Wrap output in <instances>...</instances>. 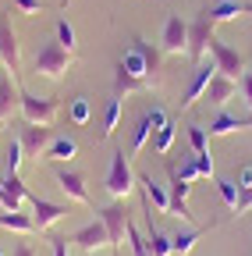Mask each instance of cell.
I'll return each mask as SVG.
<instances>
[{
  "mask_svg": "<svg viewBox=\"0 0 252 256\" xmlns=\"http://www.w3.org/2000/svg\"><path fill=\"white\" fill-rule=\"evenodd\" d=\"M160 54H164L160 46H153V43H146V40H135L128 50H124L121 68L128 72L132 78L153 86V82H156V72H160Z\"/></svg>",
  "mask_w": 252,
  "mask_h": 256,
  "instance_id": "1",
  "label": "cell"
},
{
  "mask_svg": "<svg viewBox=\"0 0 252 256\" xmlns=\"http://www.w3.org/2000/svg\"><path fill=\"white\" fill-rule=\"evenodd\" d=\"M71 64H75V54H71V50H64L57 40H46V43L39 46L36 60H32V72L43 75V78H60Z\"/></svg>",
  "mask_w": 252,
  "mask_h": 256,
  "instance_id": "2",
  "label": "cell"
},
{
  "mask_svg": "<svg viewBox=\"0 0 252 256\" xmlns=\"http://www.w3.org/2000/svg\"><path fill=\"white\" fill-rule=\"evenodd\" d=\"M107 196L110 200H124L135 188V171H132V156H124V150H114L110 156V171H107Z\"/></svg>",
  "mask_w": 252,
  "mask_h": 256,
  "instance_id": "3",
  "label": "cell"
},
{
  "mask_svg": "<svg viewBox=\"0 0 252 256\" xmlns=\"http://www.w3.org/2000/svg\"><path fill=\"white\" fill-rule=\"evenodd\" d=\"M57 107H60V100L57 96H36V92H25L21 89V118L28 121V124H50L53 121V114H57Z\"/></svg>",
  "mask_w": 252,
  "mask_h": 256,
  "instance_id": "4",
  "label": "cell"
},
{
  "mask_svg": "<svg viewBox=\"0 0 252 256\" xmlns=\"http://www.w3.org/2000/svg\"><path fill=\"white\" fill-rule=\"evenodd\" d=\"M210 57H213V64H217V75H224V78H235V82L245 75V57H242L235 46L220 43L217 36L210 40Z\"/></svg>",
  "mask_w": 252,
  "mask_h": 256,
  "instance_id": "5",
  "label": "cell"
},
{
  "mask_svg": "<svg viewBox=\"0 0 252 256\" xmlns=\"http://www.w3.org/2000/svg\"><path fill=\"white\" fill-rule=\"evenodd\" d=\"M160 50L164 54H188V22L181 14H167L160 32Z\"/></svg>",
  "mask_w": 252,
  "mask_h": 256,
  "instance_id": "6",
  "label": "cell"
},
{
  "mask_svg": "<svg viewBox=\"0 0 252 256\" xmlns=\"http://www.w3.org/2000/svg\"><path fill=\"white\" fill-rule=\"evenodd\" d=\"M167 174H171V210L167 214L192 224V210H188V192H192V182H185L174 164H167Z\"/></svg>",
  "mask_w": 252,
  "mask_h": 256,
  "instance_id": "7",
  "label": "cell"
},
{
  "mask_svg": "<svg viewBox=\"0 0 252 256\" xmlns=\"http://www.w3.org/2000/svg\"><path fill=\"white\" fill-rule=\"evenodd\" d=\"M100 220L107 224V235H110V246L117 249L121 242H124V235H128V210H124V203L121 200H114L107 210H100Z\"/></svg>",
  "mask_w": 252,
  "mask_h": 256,
  "instance_id": "8",
  "label": "cell"
},
{
  "mask_svg": "<svg viewBox=\"0 0 252 256\" xmlns=\"http://www.w3.org/2000/svg\"><path fill=\"white\" fill-rule=\"evenodd\" d=\"M213 75H217V64H213V57L196 64V72H192V82H188V89H185V100H181V110H188V107H192L196 100H203V92H206V86L213 82Z\"/></svg>",
  "mask_w": 252,
  "mask_h": 256,
  "instance_id": "9",
  "label": "cell"
},
{
  "mask_svg": "<svg viewBox=\"0 0 252 256\" xmlns=\"http://www.w3.org/2000/svg\"><path fill=\"white\" fill-rule=\"evenodd\" d=\"M53 139H57V136H53L50 124H28V121H25V128H21V136H18L25 156H39V153H46V146H50Z\"/></svg>",
  "mask_w": 252,
  "mask_h": 256,
  "instance_id": "10",
  "label": "cell"
},
{
  "mask_svg": "<svg viewBox=\"0 0 252 256\" xmlns=\"http://www.w3.org/2000/svg\"><path fill=\"white\" fill-rule=\"evenodd\" d=\"M210 40H213V22L206 14H199L196 22H188V57H192L196 64L210 50Z\"/></svg>",
  "mask_w": 252,
  "mask_h": 256,
  "instance_id": "11",
  "label": "cell"
},
{
  "mask_svg": "<svg viewBox=\"0 0 252 256\" xmlns=\"http://www.w3.org/2000/svg\"><path fill=\"white\" fill-rule=\"evenodd\" d=\"M0 60H4V68H7L11 75H18V68H21L18 36H14V28H11V18H7V14H0Z\"/></svg>",
  "mask_w": 252,
  "mask_h": 256,
  "instance_id": "12",
  "label": "cell"
},
{
  "mask_svg": "<svg viewBox=\"0 0 252 256\" xmlns=\"http://www.w3.org/2000/svg\"><path fill=\"white\" fill-rule=\"evenodd\" d=\"M53 178H57V185L64 188V196H68L71 203H82V206H89V188H85V178H82L78 171H68L64 164H57Z\"/></svg>",
  "mask_w": 252,
  "mask_h": 256,
  "instance_id": "13",
  "label": "cell"
},
{
  "mask_svg": "<svg viewBox=\"0 0 252 256\" xmlns=\"http://www.w3.org/2000/svg\"><path fill=\"white\" fill-rule=\"evenodd\" d=\"M28 188L18 174H0V206L4 210H21V203H28Z\"/></svg>",
  "mask_w": 252,
  "mask_h": 256,
  "instance_id": "14",
  "label": "cell"
},
{
  "mask_svg": "<svg viewBox=\"0 0 252 256\" xmlns=\"http://www.w3.org/2000/svg\"><path fill=\"white\" fill-rule=\"evenodd\" d=\"M71 242L78 246V249H85V252H92V249H100V246H110V235H107V224L96 217V220H89L85 228H78L75 235H71Z\"/></svg>",
  "mask_w": 252,
  "mask_h": 256,
  "instance_id": "15",
  "label": "cell"
},
{
  "mask_svg": "<svg viewBox=\"0 0 252 256\" xmlns=\"http://www.w3.org/2000/svg\"><path fill=\"white\" fill-rule=\"evenodd\" d=\"M18 107H21V86H18V75L4 72V75H0V121L11 118Z\"/></svg>",
  "mask_w": 252,
  "mask_h": 256,
  "instance_id": "16",
  "label": "cell"
},
{
  "mask_svg": "<svg viewBox=\"0 0 252 256\" xmlns=\"http://www.w3.org/2000/svg\"><path fill=\"white\" fill-rule=\"evenodd\" d=\"M245 128H252V114H231V110H220L210 128H206V136H231V132H245Z\"/></svg>",
  "mask_w": 252,
  "mask_h": 256,
  "instance_id": "17",
  "label": "cell"
},
{
  "mask_svg": "<svg viewBox=\"0 0 252 256\" xmlns=\"http://www.w3.org/2000/svg\"><path fill=\"white\" fill-rule=\"evenodd\" d=\"M28 203H32V220H36V232H46L50 224H57L60 217L68 214V206H60V203H50V200H39V196H32Z\"/></svg>",
  "mask_w": 252,
  "mask_h": 256,
  "instance_id": "18",
  "label": "cell"
},
{
  "mask_svg": "<svg viewBox=\"0 0 252 256\" xmlns=\"http://www.w3.org/2000/svg\"><path fill=\"white\" fill-rule=\"evenodd\" d=\"M203 14H206L213 25H217V22H235L238 14H252V4H245V0H217V4L206 8Z\"/></svg>",
  "mask_w": 252,
  "mask_h": 256,
  "instance_id": "19",
  "label": "cell"
},
{
  "mask_svg": "<svg viewBox=\"0 0 252 256\" xmlns=\"http://www.w3.org/2000/svg\"><path fill=\"white\" fill-rule=\"evenodd\" d=\"M235 92H238V82H235V78L213 75V82H210V86H206V92H203V100H206L210 107H224Z\"/></svg>",
  "mask_w": 252,
  "mask_h": 256,
  "instance_id": "20",
  "label": "cell"
},
{
  "mask_svg": "<svg viewBox=\"0 0 252 256\" xmlns=\"http://www.w3.org/2000/svg\"><path fill=\"white\" fill-rule=\"evenodd\" d=\"M142 203H146V214H149V200H142ZM146 238H149V249H153V256H171V252H174V242H171V235H164V232L153 224V214L146 217Z\"/></svg>",
  "mask_w": 252,
  "mask_h": 256,
  "instance_id": "21",
  "label": "cell"
},
{
  "mask_svg": "<svg viewBox=\"0 0 252 256\" xmlns=\"http://www.w3.org/2000/svg\"><path fill=\"white\" fill-rule=\"evenodd\" d=\"M0 228H4V232H18V235H32L36 220L28 214H21V210H4V206H0Z\"/></svg>",
  "mask_w": 252,
  "mask_h": 256,
  "instance_id": "22",
  "label": "cell"
},
{
  "mask_svg": "<svg viewBox=\"0 0 252 256\" xmlns=\"http://www.w3.org/2000/svg\"><path fill=\"white\" fill-rule=\"evenodd\" d=\"M46 160H53V164H68V160H75L78 156V142L71 139V136H57L50 146H46V153H43Z\"/></svg>",
  "mask_w": 252,
  "mask_h": 256,
  "instance_id": "23",
  "label": "cell"
},
{
  "mask_svg": "<svg viewBox=\"0 0 252 256\" xmlns=\"http://www.w3.org/2000/svg\"><path fill=\"white\" fill-rule=\"evenodd\" d=\"M139 182H142V188H146V200L160 210V214H167V210H171V192H167L160 182H153V174H139Z\"/></svg>",
  "mask_w": 252,
  "mask_h": 256,
  "instance_id": "24",
  "label": "cell"
},
{
  "mask_svg": "<svg viewBox=\"0 0 252 256\" xmlns=\"http://www.w3.org/2000/svg\"><path fill=\"white\" fill-rule=\"evenodd\" d=\"M153 121H149V110H142L139 114V121H135V132H132V156H139L142 150H146V142L153 139Z\"/></svg>",
  "mask_w": 252,
  "mask_h": 256,
  "instance_id": "25",
  "label": "cell"
},
{
  "mask_svg": "<svg viewBox=\"0 0 252 256\" xmlns=\"http://www.w3.org/2000/svg\"><path fill=\"white\" fill-rule=\"evenodd\" d=\"M174 136H178V124L167 118V121L153 132V150L160 153V156H167V153H171V146H174Z\"/></svg>",
  "mask_w": 252,
  "mask_h": 256,
  "instance_id": "26",
  "label": "cell"
},
{
  "mask_svg": "<svg viewBox=\"0 0 252 256\" xmlns=\"http://www.w3.org/2000/svg\"><path fill=\"white\" fill-rule=\"evenodd\" d=\"M68 121L75 128H82V124L92 121V100H89V96H75V100L68 104Z\"/></svg>",
  "mask_w": 252,
  "mask_h": 256,
  "instance_id": "27",
  "label": "cell"
},
{
  "mask_svg": "<svg viewBox=\"0 0 252 256\" xmlns=\"http://www.w3.org/2000/svg\"><path fill=\"white\" fill-rule=\"evenodd\" d=\"M142 89H149V86L139 82V78H132V75L117 64V72H114V96H128V92H142Z\"/></svg>",
  "mask_w": 252,
  "mask_h": 256,
  "instance_id": "28",
  "label": "cell"
},
{
  "mask_svg": "<svg viewBox=\"0 0 252 256\" xmlns=\"http://www.w3.org/2000/svg\"><path fill=\"white\" fill-rule=\"evenodd\" d=\"M217 192H220V200H224L228 210H238V200H242V188L235 178H217Z\"/></svg>",
  "mask_w": 252,
  "mask_h": 256,
  "instance_id": "29",
  "label": "cell"
},
{
  "mask_svg": "<svg viewBox=\"0 0 252 256\" xmlns=\"http://www.w3.org/2000/svg\"><path fill=\"white\" fill-rule=\"evenodd\" d=\"M117 121H121V96L107 100V114H103V128H100V139H110V136H114Z\"/></svg>",
  "mask_w": 252,
  "mask_h": 256,
  "instance_id": "30",
  "label": "cell"
},
{
  "mask_svg": "<svg viewBox=\"0 0 252 256\" xmlns=\"http://www.w3.org/2000/svg\"><path fill=\"white\" fill-rule=\"evenodd\" d=\"M199 235H203V228H188V232H178V235H171V242H174V252H181V256H188L196 249V242H199Z\"/></svg>",
  "mask_w": 252,
  "mask_h": 256,
  "instance_id": "31",
  "label": "cell"
},
{
  "mask_svg": "<svg viewBox=\"0 0 252 256\" xmlns=\"http://www.w3.org/2000/svg\"><path fill=\"white\" fill-rule=\"evenodd\" d=\"M57 43L64 46V50H71V54H75V46H78V36H75V25H71L68 18H57Z\"/></svg>",
  "mask_w": 252,
  "mask_h": 256,
  "instance_id": "32",
  "label": "cell"
},
{
  "mask_svg": "<svg viewBox=\"0 0 252 256\" xmlns=\"http://www.w3.org/2000/svg\"><path fill=\"white\" fill-rule=\"evenodd\" d=\"M188 146H192V153H196V156H206V153H210L206 128H203V124H188Z\"/></svg>",
  "mask_w": 252,
  "mask_h": 256,
  "instance_id": "33",
  "label": "cell"
},
{
  "mask_svg": "<svg viewBox=\"0 0 252 256\" xmlns=\"http://www.w3.org/2000/svg\"><path fill=\"white\" fill-rule=\"evenodd\" d=\"M21 160H25V150H21V142H18V139H11V146H7V156H4V174H18Z\"/></svg>",
  "mask_w": 252,
  "mask_h": 256,
  "instance_id": "34",
  "label": "cell"
},
{
  "mask_svg": "<svg viewBox=\"0 0 252 256\" xmlns=\"http://www.w3.org/2000/svg\"><path fill=\"white\" fill-rule=\"evenodd\" d=\"M128 242H132V252H135V256H153V249H149V238H146V235L135 228L132 220H128Z\"/></svg>",
  "mask_w": 252,
  "mask_h": 256,
  "instance_id": "35",
  "label": "cell"
},
{
  "mask_svg": "<svg viewBox=\"0 0 252 256\" xmlns=\"http://www.w3.org/2000/svg\"><path fill=\"white\" fill-rule=\"evenodd\" d=\"M11 4H14V11H18V14H25V18L43 14V0H11Z\"/></svg>",
  "mask_w": 252,
  "mask_h": 256,
  "instance_id": "36",
  "label": "cell"
},
{
  "mask_svg": "<svg viewBox=\"0 0 252 256\" xmlns=\"http://www.w3.org/2000/svg\"><path fill=\"white\" fill-rule=\"evenodd\" d=\"M178 174H181L185 182H196V178H199V168H196V153L188 156V160H181V168H178Z\"/></svg>",
  "mask_w": 252,
  "mask_h": 256,
  "instance_id": "37",
  "label": "cell"
},
{
  "mask_svg": "<svg viewBox=\"0 0 252 256\" xmlns=\"http://www.w3.org/2000/svg\"><path fill=\"white\" fill-rule=\"evenodd\" d=\"M238 92H242V100H245V107L252 110V72H245V75L238 78Z\"/></svg>",
  "mask_w": 252,
  "mask_h": 256,
  "instance_id": "38",
  "label": "cell"
},
{
  "mask_svg": "<svg viewBox=\"0 0 252 256\" xmlns=\"http://www.w3.org/2000/svg\"><path fill=\"white\" fill-rule=\"evenodd\" d=\"M235 182H238V188H242V192H245V188H252V160H245V164L238 168V178H235Z\"/></svg>",
  "mask_w": 252,
  "mask_h": 256,
  "instance_id": "39",
  "label": "cell"
},
{
  "mask_svg": "<svg viewBox=\"0 0 252 256\" xmlns=\"http://www.w3.org/2000/svg\"><path fill=\"white\" fill-rule=\"evenodd\" d=\"M50 242H53V256H71V238H64V235H53Z\"/></svg>",
  "mask_w": 252,
  "mask_h": 256,
  "instance_id": "40",
  "label": "cell"
},
{
  "mask_svg": "<svg viewBox=\"0 0 252 256\" xmlns=\"http://www.w3.org/2000/svg\"><path fill=\"white\" fill-rule=\"evenodd\" d=\"M196 168H199V178H213V156H196Z\"/></svg>",
  "mask_w": 252,
  "mask_h": 256,
  "instance_id": "41",
  "label": "cell"
},
{
  "mask_svg": "<svg viewBox=\"0 0 252 256\" xmlns=\"http://www.w3.org/2000/svg\"><path fill=\"white\" fill-rule=\"evenodd\" d=\"M249 210H252V188L242 192V200H238V210H235V214H249Z\"/></svg>",
  "mask_w": 252,
  "mask_h": 256,
  "instance_id": "42",
  "label": "cell"
},
{
  "mask_svg": "<svg viewBox=\"0 0 252 256\" xmlns=\"http://www.w3.org/2000/svg\"><path fill=\"white\" fill-rule=\"evenodd\" d=\"M11 256H36V252H32V246H28V242H18V246L11 249Z\"/></svg>",
  "mask_w": 252,
  "mask_h": 256,
  "instance_id": "43",
  "label": "cell"
},
{
  "mask_svg": "<svg viewBox=\"0 0 252 256\" xmlns=\"http://www.w3.org/2000/svg\"><path fill=\"white\" fill-rule=\"evenodd\" d=\"M68 4H71V0H60V11H64V8H68Z\"/></svg>",
  "mask_w": 252,
  "mask_h": 256,
  "instance_id": "44",
  "label": "cell"
},
{
  "mask_svg": "<svg viewBox=\"0 0 252 256\" xmlns=\"http://www.w3.org/2000/svg\"><path fill=\"white\" fill-rule=\"evenodd\" d=\"M0 136H4V124H0Z\"/></svg>",
  "mask_w": 252,
  "mask_h": 256,
  "instance_id": "45",
  "label": "cell"
},
{
  "mask_svg": "<svg viewBox=\"0 0 252 256\" xmlns=\"http://www.w3.org/2000/svg\"><path fill=\"white\" fill-rule=\"evenodd\" d=\"M0 256H4V249H0Z\"/></svg>",
  "mask_w": 252,
  "mask_h": 256,
  "instance_id": "46",
  "label": "cell"
},
{
  "mask_svg": "<svg viewBox=\"0 0 252 256\" xmlns=\"http://www.w3.org/2000/svg\"><path fill=\"white\" fill-rule=\"evenodd\" d=\"M85 256H92V252H85Z\"/></svg>",
  "mask_w": 252,
  "mask_h": 256,
  "instance_id": "47",
  "label": "cell"
},
{
  "mask_svg": "<svg viewBox=\"0 0 252 256\" xmlns=\"http://www.w3.org/2000/svg\"><path fill=\"white\" fill-rule=\"evenodd\" d=\"M0 64H4V60H0Z\"/></svg>",
  "mask_w": 252,
  "mask_h": 256,
  "instance_id": "48",
  "label": "cell"
}]
</instances>
